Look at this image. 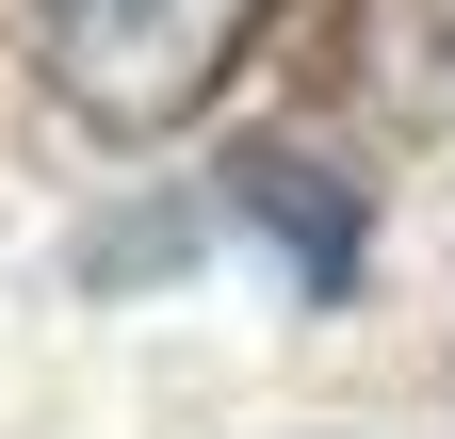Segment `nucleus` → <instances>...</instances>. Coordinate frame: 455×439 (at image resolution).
Here are the masks:
<instances>
[{
    "instance_id": "1",
    "label": "nucleus",
    "mask_w": 455,
    "mask_h": 439,
    "mask_svg": "<svg viewBox=\"0 0 455 439\" xmlns=\"http://www.w3.org/2000/svg\"><path fill=\"white\" fill-rule=\"evenodd\" d=\"M260 33H276V0H33V82L82 131L147 147V131H196Z\"/></svg>"
},
{
    "instance_id": "2",
    "label": "nucleus",
    "mask_w": 455,
    "mask_h": 439,
    "mask_svg": "<svg viewBox=\"0 0 455 439\" xmlns=\"http://www.w3.org/2000/svg\"><path fill=\"white\" fill-rule=\"evenodd\" d=\"M228 212L293 244V293H341V277H358V244H374L358 180H325L309 147H244V163H228Z\"/></svg>"
},
{
    "instance_id": "3",
    "label": "nucleus",
    "mask_w": 455,
    "mask_h": 439,
    "mask_svg": "<svg viewBox=\"0 0 455 439\" xmlns=\"http://www.w3.org/2000/svg\"><path fill=\"white\" fill-rule=\"evenodd\" d=\"M423 49H439V82H455V0H423Z\"/></svg>"
}]
</instances>
